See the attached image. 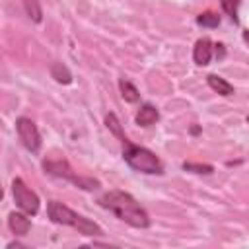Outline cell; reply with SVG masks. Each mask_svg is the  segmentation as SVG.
<instances>
[{"label": "cell", "mask_w": 249, "mask_h": 249, "mask_svg": "<svg viewBox=\"0 0 249 249\" xmlns=\"http://www.w3.org/2000/svg\"><path fill=\"white\" fill-rule=\"evenodd\" d=\"M214 47H216V54H218V56H224V45H222V43H216Z\"/></svg>", "instance_id": "18"}, {"label": "cell", "mask_w": 249, "mask_h": 249, "mask_svg": "<svg viewBox=\"0 0 249 249\" xmlns=\"http://www.w3.org/2000/svg\"><path fill=\"white\" fill-rule=\"evenodd\" d=\"M183 169L185 171H193V173H198V175H210L212 171H214V167L212 165H208V163H183Z\"/></svg>", "instance_id": "17"}, {"label": "cell", "mask_w": 249, "mask_h": 249, "mask_svg": "<svg viewBox=\"0 0 249 249\" xmlns=\"http://www.w3.org/2000/svg\"><path fill=\"white\" fill-rule=\"evenodd\" d=\"M239 2H241V0H220L222 10L230 16V19H231L233 23L239 21V19H237V8H239Z\"/></svg>", "instance_id": "16"}, {"label": "cell", "mask_w": 249, "mask_h": 249, "mask_svg": "<svg viewBox=\"0 0 249 249\" xmlns=\"http://www.w3.org/2000/svg\"><path fill=\"white\" fill-rule=\"evenodd\" d=\"M12 195H14V200H16V204L25 212V214H37L39 212V206H41V200H39V196L19 179V177H16L14 181H12Z\"/></svg>", "instance_id": "5"}, {"label": "cell", "mask_w": 249, "mask_h": 249, "mask_svg": "<svg viewBox=\"0 0 249 249\" xmlns=\"http://www.w3.org/2000/svg\"><path fill=\"white\" fill-rule=\"evenodd\" d=\"M212 51H214V45L208 37H202L195 43V49H193V58L198 66H206L212 58Z\"/></svg>", "instance_id": "7"}, {"label": "cell", "mask_w": 249, "mask_h": 249, "mask_svg": "<svg viewBox=\"0 0 249 249\" xmlns=\"http://www.w3.org/2000/svg\"><path fill=\"white\" fill-rule=\"evenodd\" d=\"M247 124H249V117H247Z\"/></svg>", "instance_id": "20"}, {"label": "cell", "mask_w": 249, "mask_h": 249, "mask_svg": "<svg viewBox=\"0 0 249 249\" xmlns=\"http://www.w3.org/2000/svg\"><path fill=\"white\" fill-rule=\"evenodd\" d=\"M23 2V8H25V14L29 16L31 21L39 23L43 19V10H41V4L39 0H21Z\"/></svg>", "instance_id": "13"}, {"label": "cell", "mask_w": 249, "mask_h": 249, "mask_svg": "<svg viewBox=\"0 0 249 249\" xmlns=\"http://www.w3.org/2000/svg\"><path fill=\"white\" fill-rule=\"evenodd\" d=\"M51 74H53V78H54L58 84H70V82H72V74H70V70H68L62 62H54V64L51 66Z\"/></svg>", "instance_id": "12"}, {"label": "cell", "mask_w": 249, "mask_h": 249, "mask_svg": "<svg viewBox=\"0 0 249 249\" xmlns=\"http://www.w3.org/2000/svg\"><path fill=\"white\" fill-rule=\"evenodd\" d=\"M16 130H18V136H19V142L23 144L25 150H29L31 154H37L41 150V134H39V128L37 124L27 119V117H19L16 121Z\"/></svg>", "instance_id": "6"}, {"label": "cell", "mask_w": 249, "mask_h": 249, "mask_svg": "<svg viewBox=\"0 0 249 249\" xmlns=\"http://www.w3.org/2000/svg\"><path fill=\"white\" fill-rule=\"evenodd\" d=\"M8 226H10V230H12L16 235H27V231H29V228H31V222H29V218H27L25 214H21V212H12V214L8 216Z\"/></svg>", "instance_id": "8"}, {"label": "cell", "mask_w": 249, "mask_h": 249, "mask_svg": "<svg viewBox=\"0 0 249 249\" xmlns=\"http://www.w3.org/2000/svg\"><path fill=\"white\" fill-rule=\"evenodd\" d=\"M99 206H103L105 210L113 212L121 222L132 226V228H138V230H144L150 226V216L148 212L140 206V202L126 191H119V189H113V191H107L105 195L99 196Z\"/></svg>", "instance_id": "1"}, {"label": "cell", "mask_w": 249, "mask_h": 249, "mask_svg": "<svg viewBox=\"0 0 249 249\" xmlns=\"http://www.w3.org/2000/svg\"><path fill=\"white\" fill-rule=\"evenodd\" d=\"M105 124H107V128L119 138V142L123 140V138H126V134L123 132V128H121V123H119V119L113 115V113H109L107 117H105Z\"/></svg>", "instance_id": "15"}, {"label": "cell", "mask_w": 249, "mask_h": 249, "mask_svg": "<svg viewBox=\"0 0 249 249\" xmlns=\"http://www.w3.org/2000/svg\"><path fill=\"white\" fill-rule=\"evenodd\" d=\"M119 89H121L123 99L128 101V103H136L140 99V93H138L136 86H132L128 80H119Z\"/></svg>", "instance_id": "11"}, {"label": "cell", "mask_w": 249, "mask_h": 249, "mask_svg": "<svg viewBox=\"0 0 249 249\" xmlns=\"http://www.w3.org/2000/svg\"><path fill=\"white\" fill-rule=\"evenodd\" d=\"M206 82H208V86H210V88H212L216 93H220V95H224V97L233 95V86H231L228 80H224L222 76L208 74V76H206Z\"/></svg>", "instance_id": "10"}, {"label": "cell", "mask_w": 249, "mask_h": 249, "mask_svg": "<svg viewBox=\"0 0 249 249\" xmlns=\"http://www.w3.org/2000/svg\"><path fill=\"white\" fill-rule=\"evenodd\" d=\"M196 23L202 27H218L220 25V16L214 12H202L196 16Z\"/></svg>", "instance_id": "14"}, {"label": "cell", "mask_w": 249, "mask_h": 249, "mask_svg": "<svg viewBox=\"0 0 249 249\" xmlns=\"http://www.w3.org/2000/svg\"><path fill=\"white\" fill-rule=\"evenodd\" d=\"M47 214L51 218V222L54 224H62V226H70L74 230H78L82 235H89V237H95V235H101L103 230L101 226H97L93 220L74 212L72 208H68L66 204L58 202V200H51L47 204Z\"/></svg>", "instance_id": "2"}, {"label": "cell", "mask_w": 249, "mask_h": 249, "mask_svg": "<svg viewBox=\"0 0 249 249\" xmlns=\"http://www.w3.org/2000/svg\"><path fill=\"white\" fill-rule=\"evenodd\" d=\"M158 119H160V113H158V109H156L154 105H150V103H144V105L138 109V113H136V124H140V126H150V124H154Z\"/></svg>", "instance_id": "9"}, {"label": "cell", "mask_w": 249, "mask_h": 249, "mask_svg": "<svg viewBox=\"0 0 249 249\" xmlns=\"http://www.w3.org/2000/svg\"><path fill=\"white\" fill-rule=\"evenodd\" d=\"M43 167H45L47 173H51V175H54V177H60V179H68V181H72L74 185H78L80 189H84V191H95V189L99 187V181H97V179L76 175L74 169L70 167V163H68L64 158H62V160H60V158H58V160H45V161H43Z\"/></svg>", "instance_id": "4"}, {"label": "cell", "mask_w": 249, "mask_h": 249, "mask_svg": "<svg viewBox=\"0 0 249 249\" xmlns=\"http://www.w3.org/2000/svg\"><path fill=\"white\" fill-rule=\"evenodd\" d=\"M123 144V160L136 171L148 173V175H161L163 173V163L161 160L148 148L132 144L128 138L121 140Z\"/></svg>", "instance_id": "3"}, {"label": "cell", "mask_w": 249, "mask_h": 249, "mask_svg": "<svg viewBox=\"0 0 249 249\" xmlns=\"http://www.w3.org/2000/svg\"><path fill=\"white\" fill-rule=\"evenodd\" d=\"M243 41H245V43H249V29H245V31H243Z\"/></svg>", "instance_id": "19"}]
</instances>
